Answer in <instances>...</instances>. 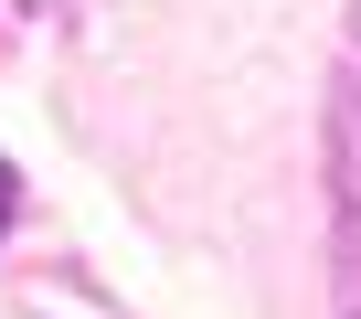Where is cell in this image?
<instances>
[{
	"instance_id": "6da1fadb",
	"label": "cell",
	"mask_w": 361,
	"mask_h": 319,
	"mask_svg": "<svg viewBox=\"0 0 361 319\" xmlns=\"http://www.w3.org/2000/svg\"><path fill=\"white\" fill-rule=\"evenodd\" d=\"M340 213H350V255H361V64L340 96ZM350 308H361V277H350Z\"/></svg>"
},
{
	"instance_id": "7a4b0ae2",
	"label": "cell",
	"mask_w": 361,
	"mask_h": 319,
	"mask_svg": "<svg viewBox=\"0 0 361 319\" xmlns=\"http://www.w3.org/2000/svg\"><path fill=\"white\" fill-rule=\"evenodd\" d=\"M0 224H11V171H0Z\"/></svg>"
}]
</instances>
